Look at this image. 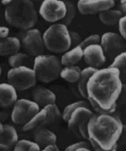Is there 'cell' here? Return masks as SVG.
Masks as SVG:
<instances>
[{
  "label": "cell",
  "mask_w": 126,
  "mask_h": 151,
  "mask_svg": "<svg viewBox=\"0 0 126 151\" xmlns=\"http://www.w3.org/2000/svg\"><path fill=\"white\" fill-rule=\"evenodd\" d=\"M123 86L117 69H98L87 83L88 100L93 101L104 110L116 109Z\"/></svg>",
  "instance_id": "6da1fadb"
},
{
  "label": "cell",
  "mask_w": 126,
  "mask_h": 151,
  "mask_svg": "<svg viewBox=\"0 0 126 151\" xmlns=\"http://www.w3.org/2000/svg\"><path fill=\"white\" fill-rule=\"evenodd\" d=\"M123 127L117 116L94 114L88 124V140L94 151H116Z\"/></svg>",
  "instance_id": "7a4b0ae2"
},
{
  "label": "cell",
  "mask_w": 126,
  "mask_h": 151,
  "mask_svg": "<svg viewBox=\"0 0 126 151\" xmlns=\"http://www.w3.org/2000/svg\"><path fill=\"white\" fill-rule=\"evenodd\" d=\"M4 14L6 23L24 31L33 28L38 21L37 10L30 0H11L5 6Z\"/></svg>",
  "instance_id": "3957f363"
},
{
  "label": "cell",
  "mask_w": 126,
  "mask_h": 151,
  "mask_svg": "<svg viewBox=\"0 0 126 151\" xmlns=\"http://www.w3.org/2000/svg\"><path fill=\"white\" fill-rule=\"evenodd\" d=\"M42 38L45 48L53 53H64L71 47L69 30L61 23L51 25L45 31Z\"/></svg>",
  "instance_id": "277c9868"
},
{
  "label": "cell",
  "mask_w": 126,
  "mask_h": 151,
  "mask_svg": "<svg viewBox=\"0 0 126 151\" xmlns=\"http://www.w3.org/2000/svg\"><path fill=\"white\" fill-rule=\"evenodd\" d=\"M62 65L55 55H42L35 58L33 70L37 80L44 83H52L60 76Z\"/></svg>",
  "instance_id": "5b68a950"
},
{
  "label": "cell",
  "mask_w": 126,
  "mask_h": 151,
  "mask_svg": "<svg viewBox=\"0 0 126 151\" xmlns=\"http://www.w3.org/2000/svg\"><path fill=\"white\" fill-rule=\"evenodd\" d=\"M9 83L17 91H25L34 87L37 79L33 68L19 67L11 68L7 74Z\"/></svg>",
  "instance_id": "8992f818"
},
{
  "label": "cell",
  "mask_w": 126,
  "mask_h": 151,
  "mask_svg": "<svg viewBox=\"0 0 126 151\" xmlns=\"http://www.w3.org/2000/svg\"><path fill=\"white\" fill-rule=\"evenodd\" d=\"M61 116V111L55 104L47 105L40 109L27 123L23 125L22 129L24 132L34 131L35 129L44 127L45 125L56 122Z\"/></svg>",
  "instance_id": "52a82bcc"
},
{
  "label": "cell",
  "mask_w": 126,
  "mask_h": 151,
  "mask_svg": "<svg viewBox=\"0 0 126 151\" xmlns=\"http://www.w3.org/2000/svg\"><path fill=\"white\" fill-rule=\"evenodd\" d=\"M94 115L88 107H78L68 119V129L76 135L88 139V124Z\"/></svg>",
  "instance_id": "ba28073f"
},
{
  "label": "cell",
  "mask_w": 126,
  "mask_h": 151,
  "mask_svg": "<svg viewBox=\"0 0 126 151\" xmlns=\"http://www.w3.org/2000/svg\"><path fill=\"white\" fill-rule=\"evenodd\" d=\"M40 107L33 101L28 99L17 100L13 106L11 119L17 125H24L39 112Z\"/></svg>",
  "instance_id": "9c48e42d"
},
{
  "label": "cell",
  "mask_w": 126,
  "mask_h": 151,
  "mask_svg": "<svg viewBox=\"0 0 126 151\" xmlns=\"http://www.w3.org/2000/svg\"><path fill=\"white\" fill-rule=\"evenodd\" d=\"M20 41L26 53L33 58L44 55L45 48L43 38L40 30L37 28L25 30Z\"/></svg>",
  "instance_id": "30bf717a"
},
{
  "label": "cell",
  "mask_w": 126,
  "mask_h": 151,
  "mask_svg": "<svg viewBox=\"0 0 126 151\" xmlns=\"http://www.w3.org/2000/svg\"><path fill=\"white\" fill-rule=\"evenodd\" d=\"M100 46L106 58L113 60L119 54L125 52V40L119 33L108 32L100 36Z\"/></svg>",
  "instance_id": "8fae6325"
},
{
  "label": "cell",
  "mask_w": 126,
  "mask_h": 151,
  "mask_svg": "<svg viewBox=\"0 0 126 151\" xmlns=\"http://www.w3.org/2000/svg\"><path fill=\"white\" fill-rule=\"evenodd\" d=\"M66 5L61 0H45L39 7V14L47 22L61 21L66 14Z\"/></svg>",
  "instance_id": "7c38bea8"
},
{
  "label": "cell",
  "mask_w": 126,
  "mask_h": 151,
  "mask_svg": "<svg viewBox=\"0 0 126 151\" xmlns=\"http://www.w3.org/2000/svg\"><path fill=\"white\" fill-rule=\"evenodd\" d=\"M115 4L113 0H80L77 9L82 14H95L111 9Z\"/></svg>",
  "instance_id": "4fadbf2b"
},
{
  "label": "cell",
  "mask_w": 126,
  "mask_h": 151,
  "mask_svg": "<svg viewBox=\"0 0 126 151\" xmlns=\"http://www.w3.org/2000/svg\"><path fill=\"white\" fill-rule=\"evenodd\" d=\"M83 58L88 67L99 69L106 63V58L100 44L92 45L83 49Z\"/></svg>",
  "instance_id": "5bb4252c"
},
{
  "label": "cell",
  "mask_w": 126,
  "mask_h": 151,
  "mask_svg": "<svg viewBox=\"0 0 126 151\" xmlns=\"http://www.w3.org/2000/svg\"><path fill=\"white\" fill-rule=\"evenodd\" d=\"M33 101L39 107L55 104L56 95L50 89L42 86H38L33 91Z\"/></svg>",
  "instance_id": "9a60e30c"
},
{
  "label": "cell",
  "mask_w": 126,
  "mask_h": 151,
  "mask_svg": "<svg viewBox=\"0 0 126 151\" xmlns=\"http://www.w3.org/2000/svg\"><path fill=\"white\" fill-rule=\"evenodd\" d=\"M17 101V90L8 83L0 84V106L9 108L14 106Z\"/></svg>",
  "instance_id": "2e32d148"
},
{
  "label": "cell",
  "mask_w": 126,
  "mask_h": 151,
  "mask_svg": "<svg viewBox=\"0 0 126 151\" xmlns=\"http://www.w3.org/2000/svg\"><path fill=\"white\" fill-rule=\"evenodd\" d=\"M33 138L34 142L37 143L41 149H43L49 145L56 144L57 142V136L55 134L45 127L35 129Z\"/></svg>",
  "instance_id": "e0dca14e"
},
{
  "label": "cell",
  "mask_w": 126,
  "mask_h": 151,
  "mask_svg": "<svg viewBox=\"0 0 126 151\" xmlns=\"http://www.w3.org/2000/svg\"><path fill=\"white\" fill-rule=\"evenodd\" d=\"M21 43L16 36H6L0 39V56H11L20 51Z\"/></svg>",
  "instance_id": "ac0fdd59"
},
{
  "label": "cell",
  "mask_w": 126,
  "mask_h": 151,
  "mask_svg": "<svg viewBox=\"0 0 126 151\" xmlns=\"http://www.w3.org/2000/svg\"><path fill=\"white\" fill-rule=\"evenodd\" d=\"M83 58V49L79 46L70 48L61 56V64L64 67L76 65Z\"/></svg>",
  "instance_id": "d6986e66"
},
{
  "label": "cell",
  "mask_w": 126,
  "mask_h": 151,
  "mask_svg": "<svg viewBox=\"0 0 126 151\" xmlns=\"http://www.w3.org/2000/svg\"><path fill=\"white\" fill-rule=\"evenodd\" d=\"M18 134L15 128L9 124L3 125V132L0 134V142L12 148L18 141Z\"/></svg>",
  "instance_id": "ffe728a7"
},
{
  "label": "cell",
  "mask_w": 126,
  "mask_h": 151,
  "mask_svg": "<svg viewBox=\"0 0 126 151\" xmlns=\"http://www.w3.org/2000/svg\"><path fill=\"white\" fill-rule=\"evenodd\" d=\"M98 69L94 68V67H87L84 68L81 71V76L77 83H76V87L80 96L83 98L88 100V95H87L86 86L89 78Z\"/></svg>",
  "instance_id": "44dd1931"
},
{
  "label": "cell",
  "mask_w": 126,
  "mask_h": 151,
  "mask_svg": "<svg viewBox=\"0 0 126 151\" xmlns=\"http://www.w3.org/2000/svg\"><path fill=\"white\" fill-rule=\"evenodd\" d=\"M33 58L24 52H17L11 55L9 58V64L11 68L19 67H28L33 68Z\"/></svg>",
  "instance_id": "7402d4cb"
},
{
  "label": "cell",
  "mask_w": 126,
  "mask_h": 151,
  "mask_svg": "<svg viewBox=\"0 0 126 151\" xmlns=\"http://www.w3.org/2000/svg\"><path fill=\"white\" fill-rule=\"evenodd\" d=\"M123 15L122 13L118 9H109L99 13V19L100 22L107 26H113L118 24Z\"/></svg>",
  "instance_id": "603a6c76"
},
{
  "label": "cell",
  "mask_w": 126,
  "mask_h": 151,
  "mask_svg": "<svg viewBox=\"0 0 126 151\" xmlns=\"http://www.w3.org/2000/svg\"><path fill=\"white\" fill-rule=\"evenodd\" d=\"M82 70L78 66H68L61 69L60 76L72 84L76 83L81 76Z\"/></svg>",
  "instance_id": "cb8c5ba5"
},
{
  "label": "cell",
  "mask_w": 126,
  "mask_h": 151,
  "mask_svg": "<svg viewBox=\"0 0 126 151\" xmlns=\"http://www.w3.org/2000/svg\"><path fill=\"white\" fill-rule=\"evenodd\" d=\"M126 52H122L115 58L112 60V63L109 66L111 68H116L119 71V76L122 83L124 84L125 83L126 74Z\"/></svg>",
  "instance_id": "d4e9b609"
},
{
  "label": "cell",
  "mask_w": 126,
  "mask_h": 151,
  "mask_svg": "<svg viewBox=\"0 0 126 151\" xmlns=\"http://www.w3.org/2000/svg\"><path fill=\"white\" fill-rule=\"evenodd\" d=\"M41 148L37 143L29 140H18L14 146L13 151H40Z\"/></svg>",
  "instance_id": "484cf974"
},
{
  "label": "cell",
  "mask_w": 126,
  "mask_h": 151,
  "mask_svg": "<svg viewBox=\"0 0 126 151\" xmlns=\"http://www.w3.org/2000/svg\"><path fill=\"white\" fill-rule=\"evenodd\" d=\"M78 107H88V108H89V103H88L85 101H75L72 104H69V105H67L64 108L63 113L61 114V116H62L63 119L65 122H67L71 114Z\"/></svg>",
  "instance_id": "4316f807"
},
{
  "label": "cell",
  "mask_w": 126,
  "mask_h": 151,
  "mask_svg": "<svg viewBox=\"0 0 126 151\" xmlns=\"http://www.w3.org/2000/svg\"><path fill=\"white\" fill-rule=\"evenodd\" d=\"M64 3L66 5L67 11H66L65 16L61 20V24L68 27L75 18L76 14V6L70 1H64Z\"/></svg>",
  "instance_id": "83f0119b"
},
{
  "label": "cell",
  "mask_w": 126,
  "mask_h": 151,
  "mask_svg": "<svg viewBox=\"0 0 126 151\" xmlns=\"http://www.w3.org/2000/svg\"><path fill=\"white\" fill-rule=\"evenodd\" d=\"M100 36L98 34H92L86 37L84 40L81 42L79 46L82 49H84L86 47L92 45H96V44H100Z\"/></svg>",
  "instance_id": "f1b7e54d"
},
{
  "label": "cell",
  "mask_w": 126,
  "mask_h": 151,
  "mask_svg": "<svg viewBox=\"0 0 126 151\" xmlns=\"http://www.w3.org/2000/svg\"><path fill=\"white\" fill-rule=\"evenodd\" d=\"M69 37H70L71 41V47L70 48H74L80 45L82 42V39L80 35L74 31H69Z\"/></svg>",
  "instance_id": "f546056e"
},
{
  "label": "cell",
  "mask_w": 126,
  "mask_h": 151,
  "mask_svg": "<svg viewBox=\"0 0 126 151\" xmlns=\"http://www.w3.org/2000/svg\"><path fill=\"white\" fill-rule=\"evenodd\" d=\"M119 24V34L125 40L126 39V16H122L118 22Z\"/></svg>",
  "instance_id": "4dcf8cb0"
},
{
  "label": "cell",
  "mask_w": 126,
  "mask_h": 151,
  "mask_svg": "<svg viewBox=\"0 0 126 151\" xmlns=\"http://www.w3.org/2000/svg\"><path fill=\"white\" fill-rule=\"evenodd\" d=\"M81 147H88L89 148V144L85 141H79V142L74 143L66 148L64 151H76V150Z\"/></svg>",
  "instance_id": "1f68e13d"
},
{
  "label": "cell",
  "mask_w": 126,
  "mask_h": 151,
  "mask_svg": "<svg viewBox=\"0 0 126 151\" xmlns=\"http://www.w3.org/2000/svg\"><path fill=\"white\" fill-rule=\"evenodd\" d=\"M9 29L6 27H0V39L9 36Z\"/></svg>",
  "instance_id": "d6a6232c"
},
{
  "label": "cell",
  "mask_w": 126,
  "mask_h": 151,
  "mask_svg": "<svg viewBox=\"0 0 126 151\" xmlns=\"http://www.w3.org/2000/svg\"><path fill=\"white\" fill-rule=\"evenodd\" d=\"M40 151H61L58 147L56 144H53V145H49V146L46 147L42 149Z\"/></svg>",
  "instance_id": "836d02e7"
},
{
  "label": "cell",
  "mask_w": 126,
  "mask_h": 151,
  "mask_svg": "<svg viewBox=\"0 0 126 151\" xmlns=\"http://www.w3.org/2000/svg\"><path fill=\"white\" fill-rule=\"evenodd\" d=\"M125 6H126L125 0H122V1H120V2H119V8H120L119 11L122 13L123 15H125V12H126Z\"/></svg>",
  "instance_id": "e575fe53"
},
{
  "label": "cell",
  "mask_w": 126,
  "mask_h": 151,
  "mask_svg": "<svg viewBox=\"0 0 126 151\" xmlns=\"http://www.w3.org/2000/svg\"><path fill=\"white\" fill-rule=\"evenodd\" d=\"M0 151H11V148L6 144L0 142Z\"/></svg>",
  "instance_id": "d590c367"
},
{
  "label": "cell",
  "mask_w": 126,
  "mask_h": 151,
  "mask_svg": "<svg viewBox=\"0 0 126 151\" xmlns=\"http://www.w3.org/2000/svg\"><path fill=\"white\" fill-rule=\"evenodd\" d=\"M6 22L5 18V14L4 12L0 11V27H4L3 24Z\"/></svg>",
  "instance_id": "8d00e7d4"
},
{
  "label": "cell",
  "mask_w": 126,
  "mask_h": 151,
  "mask_svg": "<svg viewBox=\"0 0 126 151\" xmlns=\"http://www.w3.org/2000/svg\"><path fill=\"white\" fill-rule=\"evenodd\" d=\"M11 2V0H4V1L1 2V4H2V5H4V6H7Z\"/></svg>",
  "instance_id": "74e56055"
},
{
  "label": "cell",
  "mask_w": 126,
  "mask_h": 151,
  "mask_svg": "<svg viewBox=\"0 0 126 151\" xmlns=\"http://www.w3.org/2000/svg\"><path fill=\"white\" fill-rule=\"evenodd\" d=\"M76 151H92V150L88 147H81L77 149Z\"/></svg>",
  "instance_id": "f35d334b"
},
{
  "label": "cell",
  "mask_w": 126,
  "mask_h": 151,
  "mask_svg": "<svg viewBox=\"0 0 126 151\" xmlns=\"http://www.w3.org/2000/svg\"><path fill=\"white\" fill-rule=\"evenodd\" d=\"M2 132H3V124L0 122V134H1Z\"/></svg>",
  "instance_id": "ab89813d"
},
{
  "label": "cell",
  "mask_w": 126,
  "mask_h": 151,
  "mask_svg": "<svg viewBox=\"0 0 126 151\" xmlns=\"http://www.w3.org/2000/svg\"><path fill=\"white\" fill-rule=\"evenodd\" d=\"M2 68H1V67H0V77H1V76H2Z\"/></svg>",
  "instance_id": "60d3db41"
},
{
  "label": "cell",
  "mask_w": 126,
  "mask_h": 151,
  "mask_svg": "<svg viewBox=\"0 0 126 151\" xmlns=\"http://www.w3.org/2000/svg\"><path fill=\"white\" fill-rule=\"evenodd\" d=\"M1 6H2V4H1V2H0V8H1Z\"/></svg>",
  "instance_id": "b9f144b4"
}]
</instances>
